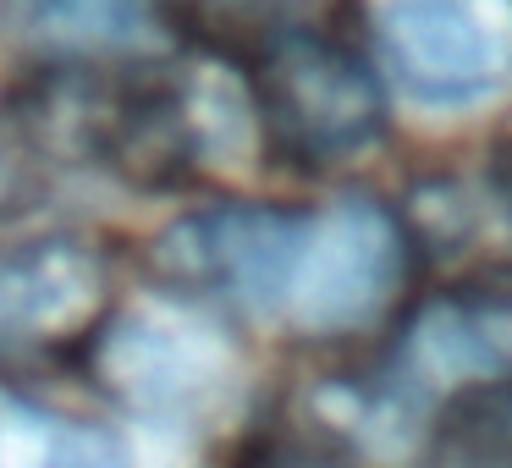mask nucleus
Masks as SVG:
<instances>
[{
  "label": "nucleus",
  "mask_w": 512,
  "mask_h": 468,
  "mask_svg": "<svg viewBox=\"0 0 512 468\" xmlns=\"http://www.w3.org/2000/svg\"><path fill=\"white\" fill-rule=\"evenodd\" d=\"M177 270L259 320L309 336L375 325L408 276V237L375 199H336L309 221L215 210L177 226Z\"/></svg>",
  "instance_id": "f257e3e1"
},
{
  "label": "nucleus",
  "mask_w": 512,
  "mask_h": 468,
  "mask_svg": "<svg viewBox=\"0 0 512 468\" xmlns=\"http://www.w3.org/2000/svg\"><path fill=\"white\" fill-rule=\"evenodd\" d=\"M380 72L408 105L468 116L512 94V0H364Z\"/></svg>",
  "instance_id": "f03ea898"
},
{
  "label": "nucleus",
  "mask_w": 512,
  "mask_h": 468,
  "mask_svg": "<svg viewBox=\"0 0 512 468\" xmlns=\"http://www.w3.org/2000/svg\"><path fill=\"white\" fill-rule=\"evenodd\" d=\"M94 375L155 424L221 419L243 397V358L215 320L171 298H138L94 342Z\"/></svg>",
  "instance_id": "7ed1b4c3"
},
{
  "label": "nucleus",
  "mask_w": 512,
  "mask_h": 468,
  "mask_svg": "<svg viewBox=\"0 0 512 468\" xmlns=\"http://www.w3.org/2000/svg\"><path fill=\"white\" fill-rule=\"evenodd\" d=\"M265 105L292 144L309 155H347L380 133L369 78L320 39H287L265 67Z\"/></svg>",
  "instance_id": "20e7f679"
},
{
  "label": "nucleus",
  "mask_w": 512,
  "mask_h": 468,
  "mask_svg": "<svg viewBox=\"0 0 512 468\" xmlns=\"http://www.w3.org/2000/svg\"><path fill=\"white\" fill-rule=\"evenodd\" d=\"M105 270L78 237H39V243L0 254V353L39 347L89 325L100 309Z\"/></svg>",
  "instance_id": "39448f33"
},
{
  "label": "nucleus",
  "mask_w": 512,
  "mask_h": 468,
  "mask_svg": "<svg viewBox=\"0 0 512 468\" xmlns=\"http://www.w3.org/2000/svg\"><path fill=\"white\" fill-rule=\"evenodd\" d=\"M0 39L34 56H127L160 39L155 0H0Z\"/></svg>",
  "instance_id": "423d86ee"
},
{
  "label": "nucleus",
  "mask_w": 512,
  "mask_h": 468,
  "mask_svg": "<svg viewBox=\"0 0 512 468\" xmlns=\"http://www.w3.org/2000/svg\"><path fill=\"white\" fill-rule=\"evenodd\" d=\"M413 369L441 386L496 380L512 369V303L457 298L430 303L413 325Z\"/></svg>",
  "instance_id": "0eeeda50"
},
{
  "label": "nucleus",
  "mask_w": 512,
  "mask_h": 468,
  "mask_svg": "<svg viewBox=\"0 0 512 468\" xmlns=\"http://www.w3.org/2000/svg\"><path fill=\"white\" fill-rule=\"evenodd\" d=\"M111 468L127 463V441L89 419L39 408V402L0 391V468Z\"/></svg>",
  "instance_id": "6e6552de"
},
{
  "label": "nucleus",
  "mask_w": 512,
  "mask_h": 468,
  "mask_svg": "<svg viewBox=\"0 0 512 468\" xmlns=\"http://www.w3.org/2000/svg\"><path fill=\"white\" fill-rule=\"evenodd\" d=\"M232 6H243V0H232Z\"/></svg>",
  "instance_id": "1a4fd4ad"
},
{
  "label": "nucleus",
  "mask_w": 512,
  "mask_h": 468,
  "mask_svg": "<svg viewBox=\"0 0 512 468\" xmlns=\"http://www.w3.org/2000/svg\"><path fill=\"white\" fill-rule=\"evenodd\" d=\"M0 182H6V177H0Z\"/></svg>",
  "instance_id": "9d476101"
}]
</instances>
